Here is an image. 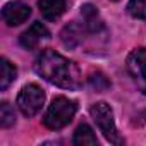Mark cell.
<instances>
[{"label":"cell","mask_w":146,"mask_h":146,"mask_svg":"<svg viewBox=\"0 0 146 146\" xmlns=\"http://www.w3.org/2000/svg\"><path fill=\"white\" fill-rule=\"evenodd\" d=\"M81 16H83V26L86 28L88 33H93V35H98L100 31L105 29L103 26V21L100 19V14L98 11L91 5V4H86L81 7Z\"/></svg>","instance_id":"ba28073f"},{"label":"cell","mask_w":146,"mask_h":146,"mask_svg":"<svg viewBox=\"0 0 146 146\" xmlns=\"http://www.w3.org/2000/svg\"><path fill=\"white\" fill-rule=\"evenodd\" d=\"M144 120H146V115H144Z\"/></svg>","instance_id":"2e32d148"},{"label":"cell","mask_w":146,"mask_h":146,"mask_svg":"<svg viewBox=\"0 0 146 146\" xmlns=\"http://www.w3.org/2000/svg\"><path fill=\"white\" fill-rule=\"evenodd\" d=\"M35 70L45 81L64 88L78 90L81 86V72L76 62H72L55 50H43L35 60Z\"/></svg>","instance_id":"6da1fadb"},{"label":"cell","mask_w":146,"mask_h":146,"mask_svg":"<svg viewBox=\"0 0 146 146\" xmlns=\"http://www.w3.org/2000/svg\"><path fill=\"white\" fill-rule=\"evenodd\" d=\"M76 112H78V103L74 100H69L65 96H57L46 108L43 115V124L52 131H58L74 119Z\"/></svg>","instance_id":"7a4b0ae2"},{"label":"cell","mask_w":146,"mask_h":146,"mask_svg":"<svg viewBox=\"0 0 146 146\" xmlns=\"http://www.w3.org/2000/svg\"><path fill=\"white\" fill-rule=\"evenodd\" d=\"M16 124V113H14V108L7 103V102H2L0 103V125L4 129L11 127Z\"/></svg>","instance_id":"4fadbf2b"},{"label":"cell","mask_w":146,"mask_h":146,"mask_svg":"<svg viewBox=\"0 0 146 146\" xmlns=\"http://www.w3.org/2000/svg\"><path fill=\"white\" fill-rule=\"evenodd\" d=\"M16 76H17L16 67L4 57L0 60V91H5L11 86V83H14Z\"/></svg>","instance_id":"7c38bea8"},{"label":"cell","mask_w":146,"mask_h":146,"mask_svg":"<svg viewBox=\"0 0 146 146\" xmlns=\"http://www.w3.org/2000/svg\"><path fill=\"white\" fill-rule=\"evenodd\" d=\"M45 103V91L38 84H26L17 95V107L23 115L35 117Z\"/></svg>","instance_id":"277c9868"},{"label":"cell","mask_w":146,"mask_h":146,"mask_svg":"<svg viewBox=\"0 0 146 146\" xmlns=\"http://www.w3.org/2000/svg\"><path fill=\"white\" fill-rule=\"evenodd\" d=\"M72 143H74L76 146H95L98 144V139L93 132V129L88 125V124H79L76 132H74V139H72Z\"/></svg>","instance_id":"8fae6325"},{"label":"cell","mask_w":146,"mask_h":146,"mask_svg":"<svg viewBox=\"0 0 146 146\" xmlns=\"http://www.w3.org/2000/svg\"><path fill=\"white\" fill-rule=\"evenodd\" d=\"M50 36V31L41 24V23H33L19 38L21 45L26 48V50H33L35 46H38V43L45 38Z\"/></svg>","instance_id":"52a82bcc"},{"label":"cell","mask_w":146,"mask_h":146,"mask_svg":"<svg viewBox=\"0 0 146 146\" xmlns=\"http://www.w3.org/2000/svg\"><path fill=\"white\" fill-rule=\"evenodd\" d=\"M40 12L46 21H57L67 9L65 0H38Z\"/></svg>","instance_id":"9c48e42d"},{"label":"cell","mask_w":146,"mask_h":146,"mask_svg":"<svg viewBox=\"0 0 146 146\" xmlns=\"http://www.w3.org/2000/svg\"><path fill=\"white\" fill-rule=\"evenodd\" d=\"M127 72L131 74L132 81L136 83L137 90L146 95V48H134L125 60Z\"/></svg>","instance_id":"5b68a950"},{"label":"cell","mask_w":146,"mask_h":146,"mask_svg":"<svg viewBox=\"0 0 146 146\" xmlns=\"http://www.w3.org/2000/svg\"><path fill=\"white\" fill-rule=\"evenodd\" d=\"M90 112H91V117L96 122L98 129L103 132V136H105V139L108 143H112V144H122L124 143V139L120 137V134H119V131L115 127L113 112H112V108H110L108 103L98 102V103L91 105Z\"/></svg>","instance_id":"3957f363"},{"label":"cell","mask_w":146,"mask_h":146,"mask_svg":"<svg viewBox=\"0 0 146 146\" xmlns=\"http://www.w3.org/2000/svg\"><path fill=\"white\" fill-rule=\"evenodd\" d=\"M86 31L84 26H79L76 23L67 24L62 31H60V40L67 48H76L78 45L83 43V33Z\"/></svg>","instance_id":"30bf717a"},{"label":"cell","mask_w":146,"mask_h":146,"mask_svg":"<svg viewBox=\"0 0 146 146\" xmlns=\"http://www.w3.org/2000/svg\"><path fill=\"white\" fill-rule=\"evenodd\" d=\"M113 2H117V0H113Z\"/></svg>","instance_id":"e0dca14e"},{"label":"cell","mask_w":146,"mask_h":146,"mask_svg":"<svg viewBox=\"0 0 146 146\" xmlns=\"http://www.w3.org/2000/svg\"><path fill=\"white\" fill-rule=\"evenodd\" d=\"M90 84L96 91H105V90L110 88V81L102 74V72H96V74H91L90 76Z\"/></svg>","instance_id":"9a60e30c"},{"label":"cell","mask_w":146,"mask_h":146,"mask_svg":"<svg viewBox=\"0 0 146 146\" xmlns=\"http://www.w3.org/2000/svg\"><path fill=\"white\" fill-rule=\"evenodd\" d=\"M127 12L136 19L146 21V0H131L127 4Z\"/></svg>","instance_id":"5bb4252c"},{"label":"cell","mask_w":146,"mask_h":146,"mask_svg":"<svg viewBox=\"0 0 146 146\" xmlns=\"http://www.w3.org/2000/svg\"><path fill=\"white\" fill-rule=\"evenodd\" d=\"M29 16H31V7L24 2H19V0L4 5V9H2V19L9 26H19V24L26 23Z\"/></svg>","instance_id":"8992f818"}]
</instances>
